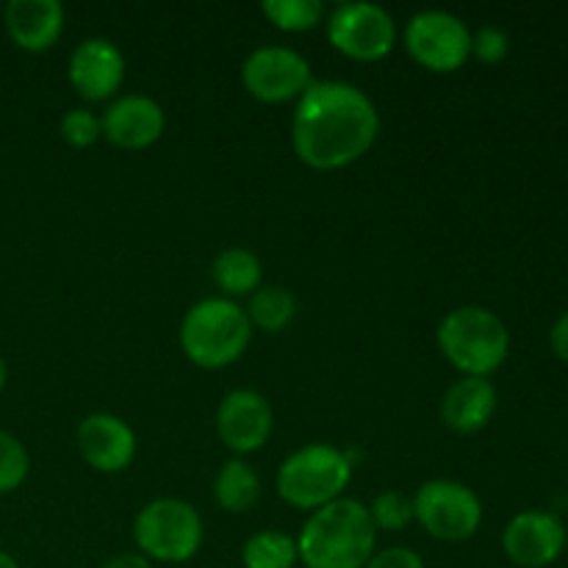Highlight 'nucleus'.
<instances>
[{"label": "nucleus", "mask_w": 568, "mask_h": 568, "mask_svg": "<svg viewBox=\"0 0 568 568\" xmlns=\"http://www.w3.org/2000/svg\"><path fill=\"white\" fill-rule=\"evenodd\" d=\"M381 136L375 100L347 81H314L297 100L292 120L294 155L316 172L355 164Z\"/></svg>", "instance_id": "obj_1"}, {"label": "nucleus", "mask_w": 568, "mask_h": 568, "mask_svg": "<svg viewBox=\"0 0 568 568\" xmlns=\"http://www.w3.org/2000/svg\"><path fill=\"white\" fill-rule=\"evenodd\" d=\"M377 552V530L361 499L342 497L314 510L297 536L305 568H364Z\"/></svg>", "instance_id": "obj_2"}, {"label": "nucleus", "mask_w": 568, "mask_h": 568, "mask_svg": "<svg viewBox=\"0 0 568 568\" xmlns=\"http://www.w3.org/2000/svg\"><path fill=\"white\" fill-rule=\"evenodd\" d=\"M436 342L460 377H491L510 353L508 325L486 305H458L444 314Z\"/></svg>", "instance_id": "obj_3"}, {"label": "nucleus", "mask_w": 568, "mask_h": 568, "mask_svg": "<svg viewBox=\"0 0 568 568\" xmlns=\"http://www.w3.org/2000/svg\"><path fill=\"white\" fill-rule=\"evenodd\" d=\"M250 338H253V325L236 300H200L183 314L181 349L200 369L233 366L247 353Z\"/></svg>", "instance_id": "obj_4"}, {"label": "nucleus", "mask_w": 568, "mask_h": 568, "mask_svg": "<svg viewBox=\"0 0 568 568\" xmlns=\"http://www.w3.org/2000/svg\"><path fill=\"white\" fill-rule=\"evenodd\" d=\"M353 455L333 444H305L277 469V497L292 508L314 514L344 497L353 483Z\"/></svg>", "instance_id": "obj_5"}, {"label": "nucleus", "mask_w": 568, "mask_h": 568, "mask_svg": "<svg viewBox=\"0 0 568 568\" xmlns=\"http://www.w3.org/2000/svg\"><path fill=\"white\" fill-rule=\"evenodd\" d=\"M203 519L186 499L159 497L133 521V541L150 564H186L203 547Z\"/></svg>", "instance_id": "obj_6"}, {"label": "nucleus", "mask_w": 568, "mask_h": 568, "mask_svg": "<svg viewBox=\"0 0 568 568\" xmlns=\"http://www.w3.org/2000/svg\"><path fill=\"white\" fill-rule=\"evenodd\" d=\"M414 521L436 541L464 544L480 530L483 503L466 483L436 477L414 494Z\"/></svg>", "instance_id": "obj_7"}, {"label": "nucleus", "mask_w": 568, "mask_h": 568, "mask_svg": "<svg viewBox=\"0 0 568 568\" xmlns=\"http://www.w3.org/2000/svg\"><path fill=\"white\" fill-rule=\"evenodd\" d=\"M405 53L427 72L449 75L471 59V28L453 11H416L403 31Z\"/></svg>", "instance_id": "obj_8"}, {"label": "nucleus", "mask_w": 568, "mask_h": 568, "mask_svg": "<svg viewBox=\"0 0 568 568\" xmlns=\"http://www.w3.org/2000/svg\"><path fill=\"white\" fill-rule=\"evenodd\" d=\"M327 42L353 61H383L397 44V22L377 3H338L327 14Z\"/></svg>", "instance_id": "obj_9"}, {"label": "nucleus", "mask_w": 568, "mask_h": 568, "mask_svg": "<svg viewBox=\"0 0 568 568\" xmlns=\"http://www.w3.org/2000/svg\"><path fill=\"white\" fill-rule=\"evenodd\" d=\"M314 81L311 61L283 44H261L242 64L244 89L258 103L275 105L300 100Z\"/></svg>", "instance_id": "obj_10"}, {"label": "nucleus", "mask_w": 568, "mask_h": 568, "mask_svg": "<svg viewBox=\"0 0 568 568\" xmlns=\"http://www.w3.org/2000/svg\"><path fill=\"white\" fill-rule=\"evenodd\" d=\"M216 436L236 458L266 447L275 427L270 399L255 388H233L216 405Z\"/></svg>", "instance_id": "obj_11"}, {"label": "nucleus", "mask_w": 568, "mask_h": 568, "mask_svg": "<svg viewBox=\"0 0 568 568\" xmlns=\"http://www.w3.org/2000/svg\"><path fill=\"white\" fill-rule=\"evenodd\" d=\"M566 525L549 510H521L505 525L503 552L519 568H547L566 552Z\"/></svg>", "instance_id": "obj_12"}, {"label": "nucleus", "mask_w": 568, "mask_h": 568, "mask_svg": "<svg viewBox=\"0 0 568 568\" xmlns=\"http://www.w3.org/2000/svg\"><path fill=\"white\" fill-rule=\"evenodd\" d=\"M125 53L105 37H89L75 44L67 64V78L87 103L114 100L125 83Z\"/></svg>", "instance_id": "obj_13"}, {"label": "nucleus", "mask_w": 568, "mask_h": 568, "mask_svg": "<svg viewBox=\"0 0 568 568\" xmlns=\"http://www.w3.org/2000/svg\"><path fill=\"white\" fill-rule=\"evenodd\" d=\"M103 139L120 150H148L164 136L166 114L150 94H120L100 114Z\"/></svg>", "instance_id": "obj_14"}, {"label": "nucleus", "mask_w": 568, "mask_h": 568, "mask_svg": "<svg viewBox=\"0 0 568 568\" xmlns=\"http://www.w3.org/2000/svg\"><path fill=\"white\" fill-rule=\"evenodd\" d=\"M75 444L87 466L100 475H120L136 458V433L114 414H89L78 425Z\"/></svg>", "instance_id": "obj_15"}, {"label": "nucleus", "mask_w": 568, "mask_h": 568, "mask_svg": "<svg viewBox=\"0 0 568 568\" xmlns=\"http://www.w3.org/2000/svg\"><path fill=\"white\" fill-rule=\"evenodd\" d=\"M3 26L20 50L48 53L64 33V6L59 0H9Z\"/></svg>", "instance_id": "obj_16"}, {"label": "nucleus", "mask_w": 568, "mask_h": 568, "mask_svg": "<svg viewBox=\"0 0 568 568\" xmlns=\"http://www.w3.org/2000/svg\"><path fill=\"white\" fill-rule=\"evenodd\" d=\"M499 394L488 377H458L442 397V422L458 436H475L491 425Z\"/></svg>", "instance_id": "obj_17"}, {"label": "nucleus", "mask_w": 568, "mask_h": 568, "mask_svg": "<svg viewBox=\"0 0 568 568\" xmlns=\"http://www.w3.org/2000/svg\"><path fill=\"white\" fill-rule=\"evenodd\" d=\"M211 277L227 300L250 297L264 286V266L261 258L247 247H227L211 264Z\"/></svg>", "instance_id": "obj_18"}, {"label": "nucleus", "mask_w": 568, "mask_h": 568, "mask_svg": "<svg viewBox=\"0 0 568 568\" xmlns=\"http://www.w3.org/2000/svg\"><path fill=\"white\" fill-rule=\"evenodd\" d=\"M261 499V477L244 458L222 464L214 477V503L225 514H247Z\"/></svg>", "instance_id": "obj_19"}, {"label": "nucleus", "mask_w": 568, "mask_h": 568, "mask_svg": "<svg viewBox=\"0 0 568 568\" xmlns=\"http://www.w3.org/2000/svg\"><path fill=\"white\" fill-rule=\"evenodd\" d=\"M250 303L244 308L253 331L270 333V336H277V333L286 331L288 325L297 316V297L288 292L286 286H261L258 292L250 294Z\"/></svg>", "instance_id": "obj_20"}, {"label": "nucleus", "mask_w": 568, "mask_h": 568, "mask_svg": "<svg viewBox=\"0 0 568 568\" xmlns=\"http://www.w3.org/2000/svg\"><path fill=\"white\" fill-rule=\"evenodd\" d=\"M300 564L297 538L281 530H261L242 547L244 568H294Z\"/></svg>", "instance_id": "obj_21"}, {"label": "nucleus", "mask_w": 568, "mask_h": 568, "mask_svg": "<svg viewBox=\"0 0 568 568\" xmlns=\"http://www.w3.org/2000/svg\"><path fill=\"white\" fill-rule=\"evenodd\" d=\"M261 11L283 33L314 31L327 17V9L322 0H264Z\"/></svg>", "instance_id": "obj_22"}, {"label": "nucleus", "mask_w": 568, "mask_h": 568, "mask_svg": "<svg viewBox=\"0 0 568 568\" xmlns=\"http://www.w3.org/2000/svg\"><path fill=\"white\" fill-rule=\"evenodd\" d=\"M366 508H369L375 530L383 532H403L414 521V497L397 491V488L381 491Z\"/></svg>", "instance_id": "obj_23"}, {"label": "nucleus", "mask_w": 568, "mask_h": 568, "mask_svg": "<svg viewBox=\"0 0 568 568\" xmlns=\"http://www.w3.org/2000/svg\"><path fill=\"white\" fill-rule=\"evenodd\" d=\"M31 455L26 444L9 430H0V494H11L28 480Z\"/></svg>", "instance_id": "obj_24"}, {"label": "nucleus", "mask_w": 568, "mask_h": 568, "mask_svg": "<svg viewBox=\"0 0 568 568\" xmlns=\"http://www.w3.org/2000/svg\"><path fill=\"white\" fill-rule=\"evenodd\" d=\"M59 133L70 148L87 150L103 139V122H100V114H94L92 109L78 105V109H70L61 116Z\"/></svg>", "instance_id": "obj_25"}, {"label": "nucleus", "mask_w": 568, "mask_h": 568, "mask_svg": "<svg viewBox=\"0 0 568 568\" xmlns=\"http://www.w3.org/2000/svg\"><path fill=\"white\" fill-rule=\"evenodd\" d=\"M510 53V37L497 26H483L471 31V59L480 64H499L508 59Z\"/></svg>", "instance_id": "obj_26"}, {"label": "nucleus", "mask_w": 568, "mask_h": 568, "mask_svg": "<svg viewBox=\"0 0 568 568\" xmlns=\"http://www.w3.org/2000/svg\"><path fill=\"white\" fill-rule=\"evenodd\" d=\"M364 568H427L422 555H416L408 547H388L383 552H375Z\"/></svg>", "instance_id": "obj_27"}, {"label": "nucleus", "mask_w": 568, "mask_h": 568, "mask_svg": "<svg viewBox=\"0 0 568 568\" xmlns=\"http://www.w3.org/2000/svg\"><path fill=\"white\" fill-rule=\"evenodd\" d=\"M549 349H552L555 358L568 364V311L555 320L552 331H549Z\"/></svg>", "instance_id": "obj_28"}, {"label": "nucleus", "mask_w": 568, "mask_h": 568, "mask_svg": "<svg viewBox=\"0 0 568 568\" xmlns=\"http://www.w3.org/2000/svg\"><path fill=\"white\" fill-rule=\"evenodd\" d=\"M103 568H153V564L139 552H122L116 558H111Z\"/></svg>", "instance_id": "obj_29"}, {"label": "nucleus", "mask_w": 568, "mask_h": 568, "mask_svg": "<svg viewBox=\"0 0 568 568\" xmlns=\"http://www.w3.org/2000/svg\"><path fill=\"white\" fill-rule=\"evenodd\" d=\"M0 568H20V564H17L14 555L6 552V549H0Z\"/></svg>", "instance_id": "obj_30"}, {"label": "nucleus", "mask_w": 568, "mask_h": 568, "mask_svg": "<svg viewBox=\"0 0 568 568\" xmlns=\"http://www.w3.org/2000/svg\"><path fill=\"white\" fill-rule=\"evenodd\" d=\"M6 383H9V364H6V358L0 355V392L6 388Z\"/></svg>", "instance_id": "obj_31"}]
</instances>
